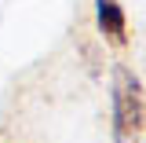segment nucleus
<instances>
[{"mask_svg":"<svg viewBox=\"0 0 146 143\" xmlns=\"http://www.w3.org/2000/svg\"><path fill=\"white\" fill-rule=\"evenodd\" d=\"M110 103H113L110 107V114H113V143H135L146 132V95H143V81L124 62L113 66Z\"/></svg>","mask_w":146,"mask_h":143,"instance_id":"f257e3e1","label":"nucleus"},{"mask_svg":"<svg viewBox=\"0 0 146 143\" xmlns=\"http://www.w3.org/2000/svg\"><path fill=\"white\" fill-rule=\"evenodd\" d=\"M95 18H99V33L113 52H124L131 44V30H128V15L121 0H95Z\"/></svg>","mask_w":146,"mask_h":143,"instance_id":"f03ea898","label":"nucleus"}]
</instances>
